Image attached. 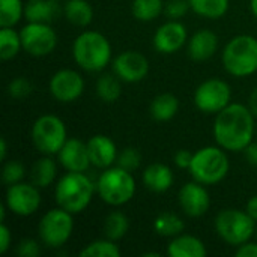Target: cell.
Here are the masks:
<instances>
[{"mask_svg":"<svg viewBox=\"0 0 257 257\" xmlns=\"http://www.w3.org/2000/svg\"><path fill=\"white\" fill-rule=\"evenodd\" d=\"M254 114L248 105L229 104L217 114L214 122V139L218 146L229 152L244 151L254 137Z\"/></svg>","mask_w":257,"mask_h":257,"instance_id":"6da1fadb","label":"cell"},{"mask_svg":"<svg viewBox=\"0 0 257 257\" xmlns=\"http://www.w3.org/2000/svg\"><path fill=\"white\" fill-rule=\"evenodd\" d=\"M96 185L84 172H68L56 184L54 199L57 206L71 214L83 212L93 199Z\"/></svg>","mask_w":257,"mask_h":257,"instance_id":"7a4b0ae2","label":"cell"},{"mask_svg":"<svg viewBox=\"0 0 257 257\" xmlns=\"http://www.w3.org/2000/svg\"><path fill=\"white\" fill-rule=\"evenodd\" d=\"M75 63L87 72H99L111 60V44L99 32L86 30L80 33L72 44Z\"/></svg>","mask_w":257,"mask_h":257,"instance_id":"3957f363","label":"cell"},{"mask_svg":"<svg viewBox=\"0 0 257 257\" xmlns=\"http://www.w3.org/2000/svg\"><path fill=\"white\" fill-rule=\"evenodd\" d=\"M230 170V161L226 149L221 146H206L193 154L190 164V175L194 181L203 185H214L221 182Z\"/></svg>","mask_w":257,"mask_h":257,"instance_id":"277c9868","label":"cell"},{"mask_svg":"<svg viewBox=\"0 0 257 257\" xmlns=\"http://www.w3.org/2000/svg\"><path fill=\"white\" fill-rule=\"evenodd\" d=\"M223 66L233 77H248L257 72V39L251 35L232 38L223 50Z\"/></svg>","mask_w":257,"mask_h":257,"instance_id":"5b68a950","label":"cell"},{"mask_svg":"<svg viewBox=\"0 0 257 257\" xmlns=\"http://www.w3.org/2000/svg\"><path fill=\"white\" fill-rule=\"evenodd\" d=\"M96 191L102 202L110 206H122L136 194V181L131 172L122 167H108L99 175Z\"/></svg>","mask_w":257,"mask_h":257,"instance_id":"8992f818","label":"cell"},{"mask_svg":"<svg viewBox=\"0 0 257 257\" xmlns=\"http://www.w3.org/2000/svg\"><path fill=\"white\" fill-rule=\"evenodd\" d=\"M215 230L226 244L239 247L256 235V220L247 211L224 209L215 217Z\"/></svg>","mask_w":257,"mask_h":257,"instance_id":"52a82bcc","label":"cell"},{"mask_svg":"<svg viewBox=\"0 0 257 257\" xmlns=\"http://www.w3.org/2000/svg\"><path fill=\"white\" fill-rule=\"evenodd\" d=\"M30 137L33 146L44 155L57 154L68 140L63 120L54 114H44L38 117L32 126Z\"/></svg>","mask_w":257,"mask_h":257,"instance_id":"ba28073f","label":"cell"},{"mask_svg":"<svg viewBox=\"0 0 257 257\" xmlns=\"http://www.w3.org/2000/svg\"><path fill=\"white\" fill-rule=\"evenodd\" d=\"M71 212L63 208L50 209L39 221L38 235L41 242L48 248H60L63 247L74 230V220Z\"/></svg>","mask_w":257,"mask_h":257,"instance_id":"9c48e42d","label":"cell"},{"mask_svg":"<svg viewBox=\"0 0 257 257\" xmlns=\"http://www.w3.org/2000/svg\"><path fill=\"white\" fill-rule=\"evenodd\" d=\"M232 99L230 86L220 78H209L199 84L194 92V104L205 114H218Z\"/></svg>","mask_w":257,"mask_h":257,"instance_id":"30bf717a","label":"cell"},{"mask_svg":"<svg viewBox=\"0 0 257 257\" xmlns=\"http://www.w3.org/2000/svg\"><path fill=\"white\" fill-rule=\"evenodd\" d=\"M23 50L33 57H44L53 53L57 45V35L48 23H27L21 30Z\"/></svg>","mask_w":257,"mask_h":257,"instance_id":"8fae6325","label":"cell"},{"mask_svg":"<svg viewBox=\"0 0 257 257\" xmlns=\"http://www.w3.org/2000/svg\"><path fill=\"white\" fill-rule=\"evenodd\" d=\"M5 205L12 214L18 217H29L39 209L41 205L39 188L32 182L26 184L23 181L8 185Z\"/></svg>","mask_w":257,"mask_h":257,"instance_id":"7c38bea8","label":"cell"},{"mask_svg":"<svg viewBox=\"0 0 257 257\" xmlns=\"http://www.w3.org/2000/svg\"><path fill=\"white\" fill-rule=\"evenodd\" d=\"M84 92V80L81 74L74 69H60L53 74L50 80L51 96L62 102L69 104L77 101Z\"/></svg>","mask_w":257,"mask_h":257,"instance_id":"4fadbf2b","label":"cell"},{"mask_svg":"<svg viewBox=\"0 0 257 257\" xmlns=\"http://www.w3.org/2000/svg\"><path fill=\"white\" fill-rule=\"evenodd\" d=\"M113 72L125 83H139L148 75L149 62L140 51L126 50L113 60Z\"/></svg>","mask_w":257,"mask_h":257,"instance_id":"5bb4252c","label":"cell"},{"mask_svg":"<svg viewBox=\"0 0 257 257\" xmlns=\"http://www.w3.org/2000/svg\"><path fill=\"white\" fill-rule=\"evenodd\" d=\"M178 202L182 211L191 218H199L205 215L211 206V197L208 190L203 184L197 181L187 182L185 185H182L178 193Z\"/></svg>","mask_w":257,"mask_h":257,"instance_id":"9a60e30c","label":"cell"},{"mask_svg":"<svg viewBox=\"0 0 257 257\" xmlns=\"http://www.w3.org/2000/svg\"><path fill=\"white\" fill-rule=\"evenodd\" d=\"M188 41L187 27L178 21L170 20L161 24L154 35V48L161 54H173L179 51Z\"/></svg>","mask_w":257,"mask_h":257,"instance_id":"2e32d148","label":"cell"},{"mask_svg":"<svg viewBox=\"0 0 257 257\" xmlns=\"http://www.w3.org/2000/svg\"><path fill=\"white\" fill-rule=\"evenodd\" d=\"M57 160L66 172H86L90 163L87 143L80 139H68L62 149L57 152Z\"/></svg>","mask_w":257,"mask_h":257,"instance_id":"e0dca14e","label":"cell"},{"mask_svg":"<svg viewBox=\"0 0 257 257\" xmlns=\"http://www.w3.org/2000/svg\"><path fill=\"white\" fill-rule=\"evenodd\" d=\"M87 151L92 166L98 169H108L113 163L117 161V148L116 143L104 134L92 136L87 140Z\"/></svg>","mask_w":257,"mask_h":257,"instance_id":"ac0fdd59","label":"cell"},{"mask_svg":"<svg viewBox=\"0 0 257 257\" xmlns=\"http://www.w3.org/2000/svg\"><path fill=\"white\" fill-rule=\"evenodd\" d=\"M218 48V36L212 30H197L188 41V56L196 62L211 59Z\"/></svg>","mask_w":257,"mask_h":257,"instance_id":"d6986e66","label":"cell"},{"mask_svg":"<svg viewBox=\"0 0 257 257\" xmlns=\"http://www.w3.org/2000/svg\"><path fill=\"white\" fill-rule=\"evenodd\" d=\"M57 0H27L24 18L30 23H53L62 12Z\"/></svg>","mask_w":257,"mask_h":257,"instance_id":"ffe728a7","label":"cell"},{"mask_svg":"<svg viewBox=\"0 0 257 257\" xmlns=\"http://www.w3.org/2000/svg\"><path fill=\"white\" fill-rule=\"evenodd\" d=\"M142 181L148 190L154 193H164L173 185V172L163 163H154L145 169Z\"/></svg>","mask_w":257,"mask_h":257,"instance_id":"44dd1931","label":"cell"},{"mask_svg":"<svg viewBox=\"0 0 257 257\" xmlns=\"http://www.w3.org/2000/svg\"><path fill=\"white\" fill-rule=\"evenodd\" d=\"M206 253V247L199 238L182 233L172 238L167 247V254L170 257H203Z\"/></svg>","mask_w":257,"mask_h":257,"instance_id":"7402d4cb","label":"cell"},{"mask_svg":"<svg viewBox=\"0 0 257 257\" xmlns=\"http://www.w3.org/2000/svg\"><path fill=\"white\" fill-rule=\"evenodd\" d=\"M178 111H179V99L172 93H161L155 96L149 107L151 117L157 122L172 120Z\"/></svg>","mask_w":257,"mask_h":257,"instance_id":"603a6c76","label":"cell"},{"mask_svg":"<svg viewBox=\"0 0 257 257\" xmlns=\"http://www.w3.org/2000/svg\"><path fill=\"white\" fill-rule=\"evenodd\" d=\"M65 18L75 26H89L93 20V8L87 0H68L63 5Z\"/></svg>","mask_w":257,"mask_h":257,"instance_id":"cb8c5ba5","label":"cell"},{"mask_svg":"<svg viewBox=\"0 0 257 257\" xmlns=\"http://www.w3.org/2000/svg\"><path fill=\"white\" fill-rule=\"evenodd\" d=\"M56 175H57L56 161L50 158L48 155H45L32 166L30 179H32V184H35L38 188H47L48 185L54 182Z\"/></svg>","mask_w":257,"mask_h":257,"instance_id":"d4e9b609","label":"cell"},{"mask_svg":"<svg viewBox=\"0 0 257 257\" xmlns=\"http://www.w3.org/2000/svg\"><path fill=\"white\" fill-rule=\"evenodd\" d=\"M104 236L114 242L123 239L130 230V220L120 211H113L105 217L104 221Z\"/></svg>","mask_w":257,"mask_h":257,"instance_id":"484cf974","label":"cell"},{"mask_svg":"<svg viewBox=\"0 0 257 257\" xmlns=\"http://www.w3.org/2000/svg\"><path fill=\"white\" fill-rule=\"evenodd\" d=\"M185 229V224L181 217L173 212L160 214L154 221V230L158 236L163 238H175L181 235Z\"/></svg>","mask_w":257,"mask_h":257,"instance_id":"4316f807","label":"cell"},{"mask_svg":"<svg viewBox=\"0 0 257 257\" xmlns=\"http://www.w3.org/2000/svg\"><path fill=\"white\" fill-rule=\"evenodd\" d=\"M120 81L122 80L116 74H104V75H101L98 78V81H96V93H98V96L107 104L116 102L122 95Z\"/></svg>","mask_w":257,"mask_h":257,"instance_id":"83f0119b","label":"cell"},{"mask_svg":"<svg viewBox=\"0 0 257 257\" xmlns=\"http://www.w3.org/2000/svg\"><path fill=\"white\" fill-rule=\"evenodd\" d=\"M191 9L209 20H218L229 11V0H188Z\"/></svg>","mask_w":257,"mask_h":257,"instance_id":"f1b7e54d","label":"cell"},{"mask_svg":"<svg viewBox=\"0 0 257 257\" xmlns=\"http://www.w3.org/2000/svg\"><path fill=\"white\" fill-rule=\"evenodd\" d=\"M23 48L20 32H15L12 27H2L0 30V59L11 60Z\"/></svg>","mask_w":257,"mask_h":257,"instance_id":"f546056e","label":"cell"},{"mask_svg":"<svg viewBox=\"0 0 257 257\" xmlns=\"http://www.w3.org/2000/svg\"><path fill=\"white\" fill-rule=\"evenodd\" d=\"M133 15L139 21H152L164 12V2L163 0H133L131 6Z\"/></svg>","mask_w":257,"mask_h":257,"instance_id":"4dcf8cb0","label":"cell"},{"mask_svg":"<svg viewBox=\"0 0 257 257\" xmlns=\"http://www.w3.org/2000/svg\"><path fill=\"white\" fill-rule=\"evenodd\" d=\"M24 15L21 0H0V26L14 27Z\"/></svg>","mask_w":257,"mask_h":257,"instance_id":"1f68e13d","label":"cell"},{"mask_svg":"<svg viewBox=\"0 0 257 257\" xmlns=\"http://www.w3.org/2000/svg\"><path fill=\"white\" fill-rule=\"evenodd\" d=\"M81 257H119L120 248L111 239H99L90 242L86 248L80 251Z\"/></svg>","mask_w":257,"mask_h":257,"instance_id":"d6a6232c","label":"cell"},{"mask_svg":"<svg viewBox=\"0 0 257 257\" xmlns=\"http://www.w3.org/2000/svg\"><path fill=\"white\" fill-rule=\"evenodd\" d=\"M26 169L18 160H9L3 164L2 169V179L6 185H12L17 182H21L24 179Z\"/></svg>","mask_w":257,"mask_h":257,"instance_id":"836d02e7","label":"cell"},{"mask_svg":"<svg viewBox=\"0 0 257 257\" xmlns=\"http://www.w3.org/2000/svg\"><path fill=\"white\" fill-rule=\"evenodd\" d=\"M117 166L128 170V172H134L140 167L142 163V155L139 152V149L136 148H125L120 151V154L117 155Z\"/></svg>","mask_w":257,"mask_h":257,"instance_id":"e575fe53","label":"cell"},{"mask_svg":"<svg viewBox=\"0 0 257 257\" xmlns=\"http://www.w3.org/2000/svg\"><path fill=\"white\" fill-rule=\"evenodd\" d=\"M6 92L14 99H23L27 98L32 92V83L26 77H17L9 81Z\"/></svg>","mask_w":257,"mask_h":257,"instance_id":"d590c367","label":"cell"},{"mask_svg":"<svg viewBox=\"0 0 257 257\" xmlns=\"http://www.w3.org/2000/svg\"><path fill=\"white\" fill-rule=\"evenodd\" d=\"M191 6L188 0H169L167 3H164V14L170 20H179L188 12Z\"/></svg>","mask_w":257,"mask_h":257,"instance_id":"8d00e7d4","label":"cell"},{"mask_svg":"<svg viewBox=\"0 0 257 257\" xmlns=\"http://www.w3.org/2000/svg\"><path fill=\"white\" fill-rule=\"evenodd\" d=\"M41 248L35 239H23L17 245V254L20 257H36L39 256Z\"/></svg>","mask_w":257,"mask_h":257,"instance_id":"74e56055","label":"cell"},{"mask_svg":"<svg viewBox=\"0 0 257 257\" xmlns=\"http://www.w3.org/2000/svg\"><path fill=\"white\" fill-rule=\"evenodd\" d=\"M191 160H193V154L187 149H179L175 154V164L179 169H190Z\"/></svg>","mask_w":257,"mask_h":257,"instance_id":"f35d334b","label":"cell"},{"mask_svg":"<svg viewBox=\"0 0 257 257\" xmlns=\"http://www.w3.org/2000/svg\"><path fill=\"white\" fill-rule=\"evenodd\" d=\"M11 242H12L11 230L5 226V223H2V226H0V253L2 254L8 253V250L11 247Z\"/></svg>","mask_w":257,"mask_h":257,"instance_id":"ab89813d","label":"cell"},{"mask_svg":"<svg viewBox=\"0 0 257 257\" xmlns=\"http://www.w3.org/2000/svg\"><path fill=\"white\" fill-rule=\"evenodd\" d=\"M238 257H257V242H245L238 247L236 250Z\"/></svg>","mask_w":257,"mask_h":257,"instance_id":"60d3db41","label":"cell"},{"mask_svg":"<svg viewBox=\"0 0 257 257\" xmlns=\"http://www.w3.org/2000/svg\"><path fill=\"white\" fill-rule=\"evenodd\" d=\"M244 152H245V158H247L248 164L257 167V142H251V143L244 149Z\"/></svg>","mask_w":257,"mask_h":257,"instance_id":"b9f144b4","label":"cell"},{"mask_svg":"<svg viewBox=\"0 0 257 257\" xmlns=\"http://www.w3.org/2000/svg\"><path fill=\"white\" fill-rule=\"evenodd\" d=\"M245 211L248 212V215H250L253 220H256L257 221V196H253V197L247 202Z\"/></svg>","mask_w":257,"mask_h":257,"instance_id":"7bdbcfd3","label":"cell"},{"mask_svg":"<svg viewBox=\"0 0 257 257\" xmlns=\"http://www.w3.org/2000/svg\"><path fill=\"white\" fill-rule=\"evenodd\" d=\"M248 107H250V110L253 111V114L257 116V87L251 92V95H250V98H248Z\"/></svg>","mask_w":257,"mask_h":257,"instance_id":"ee69618b","label":"cell"},{"mask_svg":"<svg viewBox=\"0 0 257 257\" xmlns=\"http://www.w3.org/2000/svg\"><path fill=\"white\" fill-rule=\"evenodd\" d=\"M6 152H8L6 139H5V137H2V140H0V158H2V161H5V160H6Z\"/></svg>","mask_w":257,"mask_h":257,"instance_id":"f6af8a7d","label":"cell"},{"mask_svg":"<svg viewBox=\"0 0 257 257\" xmlns=\"http://www.w3.org/2000/svg\"><path fill=\"white\" fill-rule=\"evenodd\" d=\"M250 8H251V12L254 14V17H257V0H250Z\"/></svg>","mask_w":257,"mask_h":257,"instance_id":"bcb514c9","label":"cell"},{"mask_svg":"<svg viewBox=\"0 0 257 257\" xmlns=\"http://www.w3.org/2000/svg\"><path fill=\"white\" fill-rule=\"evenodd\" d=\"M256 238H257V229H256Z\"/></svg>","mask_w":257,"mask_h":257,"instance_id":"7dc6e473","label":"cell"}]
</instances>
